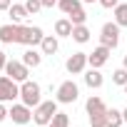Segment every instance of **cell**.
I'll list each match as a JSON object with an SVG mask.
<instances>
[{"label": "cell", "instance_id": "1", "mask_svg": "<svg viewBox=\"0 0 127 127\" xmlns=\"http://www.w3.org/2000/svg\"><path fill=\"white\" fill-rule=\"evenodd\" d=\"M57 100H42L37 107H32V122L37 125V127H47L50 125V120L55 117V112H57Z\"/></svg>", "mask_w": 127, "mask_h": 127}, {"label": "cell", "instance_id": "2", "mask_svg": "<svg viewBox=\"0 0 127 127\" xmlns=\"http://www.w3.org/2000/svg\"><path fill=\"white\" fill-rule=\"evenodd\" d=\"M20 102H25L28 107H37L42 102V87L35 80H25L20 82Z\"/></svg>", "mask_w": 127, "mask_h": 127}, {"label": "cell", "instance_id": "3", "mask_svg": "<svg viewBox=\"0 0 127 127\" xmlns=\"http://www.w3.org/2000/svg\"><path fill=\"white\" fill-rule=\"evenodd\" d=\"M45 37L42 28L37 25H18V45H25V47H35L40 45Z\"/></svg>", "mask_w": 127, "mask_h": 127}, {"label": "cell", "instance_id": "4", "mask_svg": "<svg viewBox=\"0 0 127 127\" xmlns=\"http://www.w3.org/2000/svg\"><path fill=\"white\" fill-rule=\"evenodd\" d=\"M77 97H80V87H77L75 80H65V82L57 85L55 100H57L60 105H72V102H77Z\"/></svg>", "mask_w": 127, "mask_h": 127}, {"label": "cell", "instance_id": "5", "mask_svg": "<svg viewBox=\"0 0 127 127\" xmlns=\"http://www.w3.org/2000/svg\"><path fill=\"white\" fill-rule=\"evenodd\" d=\"M20 97V82H15L8 75H0V102H15Z\"/></svg>", "mask_w": 127, "mask_h": 127}, {"label": "cell", "instance_id": "6", "mask_svg": "<svg viewBox=\"0 0 127 127\" xmlns=\"http://www.w3.org/2000/svg\"><path fill=\"white\" fill-rule=\"evenodd\" d=\"M120 25L112 20V23H105L102 28H100V45H105V47H110V50H115L117 45H120Z\"/></svg>", "mask_w": 127, "mask_h": 127}, {"label": "cell", "instance_id": "7", "mask_svg": "<svg viewBox=\"0 0 127 127\" xmlns=\"http://www.w3.org/2000/svg\"><path fill=\"white\" fill-rule=\"evenodd\" d=\"M5 75L13 77L15 82H25V80H30V67L25 65L23 60H8V65H5Z\"/></svg>", "mask_w": 127, "mask_h": 127}, {"label": "cell", "instance_id": "8", "mask_svg": "<svg viewBox=\"0 0 127 127\" xmlns=\"http://www.w3.org/2000/svg\"><path fill=\"white\" fill-rule=\"evenodd\" d=\"M87 52H72L67 60H65V70L70 72V75H82L85 70H87Z\"/></svg>", "mask_w": 127, "mask_h": 127}, {"label": "cell", "instance_id": "9", "mask_svg": "<svg viewBox=\"0 0 127 127\" xmlns=\"http://www.w3.org/2000/svg\"><path fill=\"white\" fill-rule=\"evenodd\" d=\"M10 120L15 125H28L32 122V107H28L25 102H13L10 107Z\"/></svg>", "mask_w": 127, "mask_h": 127}, {"label": "cell", "instance_id": "10", "mask_svg": "<svg viewBox=\"0 0 127 127\" xmlns=\"http://www.w3.org/2000/svg\"><path fill=\"white\" fill-rule=\"evenodd\" d=\"M110 55H112V50L110 47H105V45H97L92 52H87V62H90V67H102L105 62L110 60Z\"/></svg>", "mask_w": 127, "mask_h": 127}, {"label": "cell", "instance_id": "11", "mask_svg": "<svg viewBox=\"0 0 127 127\" xmlns=\"http://www.w3.org/2000/svg\"><path fill=\"white\" fill-rule=\"evenodd\" d=\"M82 80H85V85H87L90 90H100V87L105 85V77H102V72H100L97 67L85 70V72H82Z\"/></svg>", "mask_w": 127, "mask_h": 127}, {"label": "cell", "instance_id": "12", "mask_svg": "<svg viewBox=\"0 0 127 127\" xmlns=\"http://www.w3.org/2000/svg\"><path fill=\"white\" fill-rule=\"evenodd\" d=\"M85 110H87V117H90V115H105V112H107V105H105V100H102V97L90 95V97H87V102H85Z\"/></svg>", "mask_w": 127, "mask_h": 127}, {"label": "cell", "instance_id": "13", "mask_svg": "<svg viewBox=\"0 0 127 127\" xmlns=\"http://www.w3.org/2000/svg\"><path fill=\"white\" fill-rule=\"evenodd\" d=\"M0 42H3V45H15L18 42V25L15 23L0 25Z\"/></svg>", "mask_w": 127, "mask_h": 127}, {"label": "cell", "instance_id": "14", "mask_svg": "<svg viewBox=\"0 0 127 127\" xmlns=\"http://www.w3.org/2000/svg\"><path fill=\"white\" fill-rule=\"evenodd\" d=\"M8 15H10V23H15V25H23V20H25L30 13H28L25 3H23V5H20V3H13V5H10V10H8Z\"/></svg>", "mask_w": 127, "mask_h": 127}, {"label": "cell", "instance_id": "15", "mask_svg": "<svg viewBox=\"0 0 127 127\" xmlns=\"http://www.w3.org/2000/svg\"><path fill=\"white\" fill-rule=\"evenodd\" d=\"M42 57H45V55H42L40 50H35V47H28V50L23 52V62H25L28 67H40V65H42Z\"/></svg>", "mask_w": 127, "mask_h": 127}, {"label": "cell", "instance_id": "16", "mask_svg": "<svg viewBox=\"0 0 127 127\" xmlns=\"http://www.w3.org/2000/svg\"><path fill=\"white\" fill-rule=\"evenodd\" d=\"M57 50H60V40H57V35H45L42 42H40V52H42V55H55Z\"/></svg>", "mask_w": 127, "mask_h": 127}, {"label": "cell", "instance_id": "17", "mask_svg": "<svg viewBox=\"0 0 127 127\" xmlns=\"http://www.w3.org/2000/svg\"><path fill=\"white\" fill-rule=\"evenodd\" d=\"M72 23H70V18H60L57 23H55V35L57 37H70L72 35Z\"/></svg>", "mask_w": 127, "mask_h": 127}, {"label": "cell", "instance_id": "18", "mask_svg": "<svg viewBox=\"0 0 127 127\" xmlns=\"http://www.w3.org/2000/svg\"><path fill=\"white\" fill-rule=\"evenodd\" d=\"M75 42H80V45H85V42H90V28L87 25H75L72 28V35H70Z\"/></svg>", "mask_w": 127, "mask_h": 127}, {"label": "cell", "instance_id": "19", "mask_svg": "<svg viewBox=\"0 0 127 127\" xmlns=\"http://www.w3.org/2000/svg\"><path fill=\"white\" fill-rule=\"evenodd\" d=\"M57 8L65 15H72L75 10H82V0H57Z\"/></svg>", "mask_w": 127, "mask_h": 127}, {"label": "cell", "instance_id": "20", "mask_svg": "<svg viewBox=\"0 0 127 127\" xmlns=\"http://www.w3.org/2000/svg\"><path fill=\"white\" fill-rule=\"evenodd\" d=\"M125 125V120H122V110H117V107H107V127H122Z\"/></svg>", "mask_w": 127, "mask_h": 127}, {"label": "cell", "instance_id": "21", "mask_svg": "<svg viewBox=\"0 0 127 127\" xmlns=\"http://www.w3.org/2000/svg\"><path fill=\"white\" fill-rule=\"evenodd\" d=\"M112 15H115L112 20H115L120 28H127V3H120V5L112 10Z\"/></svg>", "mask_w": 127, "mask_h": 127}, {"label": "cell", "instance_id": "22", "mask_svg": "<svg viewBox=\"0 0 127 127\" xmlns=\"http://www.w3.org/2000/svg\"><path fill=\"white\" fill-rule=\"evenodd\" d=\"M47 127H70V117H67V112H55V117L50 120Z\"/></svg>", "mask_w": 127, "mask_h": 127}, {"label": "cell", "instance_id": "23", "mask_svg": "<svg viewBox=\"0 0 127 127\" xmlns=\"http://www.w3.org/2000/svg\"><path fill=\"white\" fill-rule=\"evenodd\" d=\"M112 82L120 85V87H125V85H127V70H125V67H117V70L112 72Z\"/></svg>", "mask_w": 127, "mask_h": 127}, {"label": "cell", "instance_id": "24", "mask_svg": "<svg viewBox=\"0 0 127 127\" xmlns=\"http://www.w3.org/2000/svg\"><path fill=\"white\" fill-rule=\"evenodd\" d=\"M67 18H70L72 25H85V23H87V13H85V10H75V13L67 15Z\"/></svg>", "mask_w": 127, "mask_h": 127}, {"label": "cell", "instance_id": "25", "mask_svg": "<svg viewBox=\"0 0 127 127\" xmlns=\"http://www.w3.org/2000/svg\"><path fill=\"white\" fill-rule=\"evenodd\" d=\"M90 127H107V112L105 115H90Z\"/></svg>", "mask_w": 127, "mask_h": 127}, {"label": "cell", "instance_id": "26", "mask_svg": "<svg viewBox=\"0 0 127 127\" xmlns=\"http://www.w3.org/2000/svg\"><path fill=\"white\" fill-rule=\"evenodd\" d=\"M25 8H28L30 15H37L42 10V3H40V0H25Z\"/></svg>", "mask_w": 127, "mask_h": 127}, {"label": "cell", "instance_id": "27", "mask_svg": "<svg viewBox=\"0 0 127 127\" xmlns=\"http://www.w3.org/2000/svg\"><path fill=\"white\" fill-rule=\"evenodd\" d=\"M97 3H100L102 8H107V10H115V8L120 5V0H97Z\"/></svg>", "mask_w": 127, "mask_h": 127}, {"label": "cell", "instance_id": "28", "mask_svg": "<svg viewBox=\"0 0 127 127\" xmlns=\"http://www.w3.org/2000/svg\"><path fill=\"white\" fill-rule=\"evenodd\" d=\"M10 117V110L5 107V102H0V122H3V120H8Z\"/></svg>", "mask_w": 127, "mask_h": 127}, {"label": "cell", "instance_id": "29", "mask_svg": "<svg viewBox=\"0 0 127 127\" xmlns=\"http://www.w3.org/2000/svg\"><path fill=\"white\" fill-rule=\"evenodd\" d=\"M8 60H10V57H8V55H5L3 50H0V70H5V65H8Z\"/></svg>", "mask_w": 127, "mask_h": 127}, {"label": "cell", "instance_id": "30", "mask_svg": "<svg viewBox=\"0 0 127 127\" xmlns=\"http://www.w3.org/2000/svg\"><path fill=\"white\" fill-rule=\"evenodd\" d=\"M10 5H13V0H0V10H10Z\"/></svg>", "mask_w": 127, "mask_h": 127}, {"label": "cell", "instance_id": "31", "mask_svg": "<svg viewBox=\"0 0 127 127\" xmlns=\"http://www.w3.org/2000/svg\"><path fill=\"white\" fill-rule=\"evenodd\" d=\"M40 3H42V8H55L57 0H40Z\"/></svg>", "mask_w": 127, "mask_h": 127}, {"label": "cell", "instance_id": "32", "mask_svg": "<svg viewBox=\"0 0 127 127\" xmlns=\"http://www.w3.org/2000/svg\"><path fill=\"white\" fill-rule=\"evenodd\" d=\"M122 120H125V125H127V107L122 110Z\"/></svg>", "mask_w": 127, "mask_h": 127}, {"label": "cell", "instance_id": "33", "mask_svg": "<svg viewBox=\"0 0 127 127\" xmlns=\"http://www.w3.org/2000/svg\"><path fill=\"white\" fill-rule=\"evenodd\" d=\"M122 67H125V70H127V55H125V57H122Z\"/></svg>", "mask_w": 127, "mask_h": 127}, {"label": "cell", "instance_id": "34", "mask_svg": "<svg viewBox=\"0 0 127 127\" xmlns=\"http://www.w3.org/2000/svg\"><path fill=\"white\" fill-rule=\"evenodd\" d=\"M82 3H97V0H82Z\"/></svg>", "mask_w": 127, "mask_h": 127}, {"label": "cell", "instance_id": "35", "mask_svg": "<svg viewBox=\"0 0 127 127\" xmlns=\"http://www.w3.org/2000/svg\"><path fill=\"white\" fill-rule=\"evenodd\" d=\"M122 90H125V95H127V85H125V87H122Z\"/></svg>", "mask_w": 127, "mask_h": 127}, {"label": "cell", "instance_id": "36", "mask_svg": "<svg viewBox=\"0 0 127 127\" xmlns=\"http://www.w3.org/2000/svg\"><path fill=\"white\" fill-rule=\"evenodd\" d=\"M122 127H127V125H122Z\"/></svg>", "mask_w": 127, "mask_h": 127}]
</instances>
